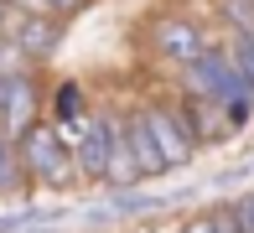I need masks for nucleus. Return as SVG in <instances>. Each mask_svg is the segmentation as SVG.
<instances>
[{
  "label": "nucleus",
  "mask_w": 254,
  "mask_h": 233,
  "mask_svg": "<svg viewBox=\"0 0 254 233\" xmlns=\"http://www.w3.org/2000/svg\"><path fill=\"white\" fill-rule=\"evenodd\" d=\"M135 181H140V166H135L130 140H125V114L109 109V171H104V186H114V192H130Z\"/></svg>",
  "instance_id": "nucleus-7"
},
{
  "label": "nucleus",
  "mask_w": 254,
  "mask_h": 233,
  "mask_svg": "<svg viewBox=\"0 0 254 233\" xmlns=\"http://www.w3.org/2000/svg\"><path fill=\"white\" fill-rule=\"evenodd\" d=\"M10 10H21V16H52L47 10V0H5Z\"/></svg>",
  "instance_id": "nucleus-14"
},
{
  "label": "nucleus",
  "mask_w": 254,
  "mask_h": 233,
  "mask_svg": "<svg viewBox=\"0 0 254 233\" xmlns=\"http://www.w3.org/2000/svg\"><path fill=\"white\" fill-rule=\"evenodd\" d=\"M5 16H10V5H5V0H0V26H5Z\"/></svg>",
  "instance_id": "nucleus-16"
},
{
  "label": "nucleus",
  "mask_w": 254,
  "mask_h": 233,
  "mask_svg": "<svg viewBox=\"0 0 254 233\" xmlns=\"http://www.w3.org/2000/svg\"><path fill=\"white\" fill-rule=\"evenodd\" d=\"M88 109H94V104H88L83 83H57V99H52V114H47V119L63 130V140H73L78 124L88 119Z\"/></svg>",
  "instance_id": "nucleus-9"
},
{
  "label": "nucleus",
  "mask_w": 254,
  "mask_h": 233,
  "mask_svg": "<svg viewBox=\"0 0 254 233\" xmlns=\"http://www.w3.org/2000/svg\"><path fill=\"white\" fill-rule=\"evenodd\" d=\"M151 47H156V57H166L171 67H192L202 57V26L197 21H187V16H156V26H151Z\"/></svg>",
  "instance_id": "nucleus-5"
},
{
  "label": "nucleus",
  "mask_w": 254,
  "mask_h": 233,
  "mask_svg": "<svg viewBox=\"0 0 254 233\" xmlns=\"http://www.w3.org/2000/svg\"><path fill=\"white\" fill-rule=\"evenodd\" d=\"M42 119V88H37V73H21V78H5L0 83V135L16 140L26 124Z\"/></svg>",
  "instance_id": "nucleus-6"
},
{
  "label": "nucleus",
  "mask_w": 254,
  "mask_h": 233,
  "mask_svg": "<svg viewBox=\"0 0 254 233\" xmlns=\"http://www.w3.org/2000/svg\"><path fill=\"white\" fill-rule=\"evenodd\" d=\"M234 213H239V228H244V233H254V192L234 197Z\"/></svg>",
  "instance_id": "nucleus-13"
},
{
  "label": "nucleus",
  "mask_w": 254,
  "mask_h": 233,
  "mask_svg": "<svg viewBox=\"0 0 254 233\" xmlns=\"http://www.w3.org/2000/svg\"><path fill=\"white\" fill-rule=\"evenodd\" d=\"M83 5H88V0H47V10H52V16H63V21H67V16H78Z\"/></svg>",
  "instance_id": "nucleus-15"
},
{
  "label": "nucleus",
  "mask_w": 254,
  "mask_h": 233,
  "mask_svg": "<svg viewBox=\"0 0 254 233\" xmlns=\"http://www.w3.org/2000/svg\"><path fill=\"white\" fill-rule=\"evenodd\" d=\"M125 140H130V156H135V166H140V181H145V176H166V161H161V150H156L151 130H145L140 109L125 114Z\"/></svg>",
  "instance_id": "nucleus-8"
},
{
  "label": "nucleus",
  "mask_w": 254,
  "mask_h": 233,
  "mask_svg": "<svg viewBox=\"0 0 254 233\" xmlns=\"http://www.w3.org/2000/svg\"><path fill=\"white\" fill-rule=\"evenodd\" d=\"M135 109H140L145 130H151L161 161H166V171L187 166V161L197 156V145H192V135L182 130V119H177V109H171V99H145V104H135Z\"/></svg>",
  "instance_id": "nucleus-2"
},
{
  "label": "nucleus",
  "mask_w": 254,
  "mask_h": 233,
  "mask_svg": "<svg viewBox=\"0 0 254 233\" xmlns=\"http://www.w3.org/2000/svg\"><path fill=\"white\" fill-rule=\"evenodd\" d=\"M21 73H37V62H31L5 31H0V83H5V78H21Z\"/></svg>",
  "instance_id": "nucleus-10"
},
{
  "label": "nucleus",
  "mask_w": 254,
  "mask_h": 233,
  "mask_svg": "<svg viewBox=\"0 0 254 233\" xmlns=\"http://www.w3.org/2000/svg\"><path fill=\"white\" fill-rule=\"evenodd\" d=\"M73 150V166L83 186H104V171H109V109H88V119L78 124V135L67 140Z\"/></svg>",
  "instance_id": "nucleus-3"
},
{
  "label": "nucleus",
  "mask_w": 254,
  "mask_h": 233,
  "mask_svg": "<svg viewBox=\"0 0 254 233\" xmlns=\"http://www.w3.org/2000/svg\"><path fill=\"white\" fill-rule=\"evenodd\" d=\"M16 156H21V176L47 186V192H73V186H83L78 181V166H73V150H67L63 130H57L47 114L16 135Z\"/></svg>",
  "instance_id": "nucleus-1"
},
{
  "label": "nucleus",
  "mask_w": 254,
  "mask_h": 233,
  "mask_svg": "<svg viewBox=\"0 0 254 233\" xmlns=\"http://www.w3.org/2000/svg\"><path fill=\"white\" fill-rule=\"evenodd\" d=\"M0 31H5V37L16 42L21 52L31 57V62H52V57H57V47H63L67 21H63V16H21V10H10Z\"/></svg>",
  "instance_id": "nucleus-4"
},
{
  "label": "nucleus",
  "mask_w": 254,
  "mask_h": 233,
  "mask_svg": "<svg viewBox=\"0 0 254 233\" xmlns=\"http://www.w3.org/2000/svg\"><path fill=\"white\" fill-rule=\"evenodd\" d=\"M26 181L21 176V156H16V140L0 135V192H16V186Z\"/></svg>",
  "instance_id": "nucleus-11"
},
{
  "label": "nucleus",
  "mask_w": 254,
  "mask_h": 233,
  "mask_svg": "<svg viewBox=\"0 0 254 233\" xmlns=\"http://www.w3.org/2000/svg\"><path fill=\"white\" fill-rule=\"evenodd\" d=\"M182 233H218V223H213V207H202V213H192L187 223H182Z\"/></svg>",
  "instance_id": "nucleus-12"
}]
</instances>
